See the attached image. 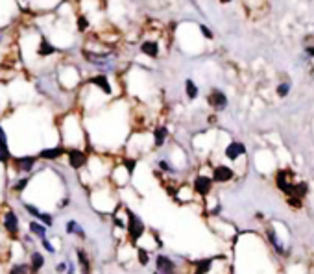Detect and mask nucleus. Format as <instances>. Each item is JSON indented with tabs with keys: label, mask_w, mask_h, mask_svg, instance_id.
<instances>
[{
	"label": "nucleus",
	"mask_w": 314,
	"mask_h": 274,
	"mask_svg": "<svg viewBox=\"0 0 314 274\" xmlns=\"http://www.w3.org/2000/svg\"><path fill=\"white\" fill-rule=\"evenodd\" d=\"M57 52V49L52 45V43L45 37V35H41V39H39V45H37V56L39 57H48V56H54Z\"/></svg>",
	"instance_id": "obj_13"
},
{
	"label": "nucleus",
	"mask_w": 314,
	"mask_h": 274,
	"mask_svg": "<svg viewBox=\"0 0 314 274\" xmlns=\"http://www.w3.org/2000/svg\"><path fill=\"white\" fill-rule=\"evenodd\" d=\"M87 82L94 85L96 89H100V91L104 93V95H107V97H113V85H111V80H109V76H107L105 72L94 74V76H91L89 80H87Z\"/></svg>",
	"instance_id": "obj_9"
},
{
	"label": "nucleus",
	"mask_w": 314,
	"mask_h": 274,
	"mask_svg": "<svg viewBox=\"0 0 314 274\" xmlns=\"http://www.w3.org/2000/svg\"><path fill=\"white\" fill-rule=\"evenodd\" d=\"M78 261H80V267H82V273L84 274H91V263H89V258H87V254L82 250V248H78Z\"/></svg>",
	"instance_id": "obj_21"
},
{
	"label": "nucleus",
	"mask_w": 314,
	"mask_h": 274,
	"mask_svg": "<svg viewBox=\"0 0 314 274\" xmlns=\"http://www.w3.org/2000/svg\"><path fill=\"white\" fill-rule=\"evenodd\" d=\"M67 267H69L67 263H59V265H57V273H63V271H67Z\"/></svg>",
	"instance_id": "obj_35"
},
{
	"label": "nucleus",
	"mask_w": 314,
	"mask_h": 274,
	"mask_svg": "<svg viewBox=\"0 0 314 274\" xmlns=\"http://www.w3.org/2000/svg\"><path fill=\"white\" fill-rule=\"evenodd\" d=\"M24 208H26V211H30V213H32L34 217L39 219V215H41V211L37 210V208H34V206H32V204H26V206H24Z\"/></svg>",
	"instance_id": "obj_33"
},
{
	"label": "nucleus",
	"mask_w": 314,
	"mask_h": 274,
	"mask_svg": "<svg viewBox=\"0 0 314 274\" xmlns=\"http://www.w3.org/2000/svg\"><path fill=\"white\" fill-rule=\"evenodd\" d=\"M67 233H76L78 237H82V239H85V232L84 228L78 224L76 220H69L67 222Z\"/></svg>",
	"instance_id": "obj_22"
},
{
	"label": "nucleus",
	"mask_w": 314,
	"mask_h": 274,
	"mask_svg": "<svg viewBox=\"0 0 314 274\" xmlns=\"http://www.w3.org/2000/svg\"><path fill=\"white\" fill-rule=\"evenodd\" d=\"M198 30H200L203 39H207V41H213V39H215V32H213L207 24H198Z\"/></svg>",
	"instance_id": "obj_26"
},
{
	"label": "nucleus",
	"mask_w": 314,
	"mask_h": 274,
	"mask_svg": "<svg viewBox=\"0 0 314 274\" xmlns=\"http://www.w3.org/2000/svg\"><path fill=\"white\" fill-rule=\"evenodd\" d=\"M218 2H220V4H233L235 0H218Z\"/></svg>",
	"instance_id": "obj_36"
},
{
	"label": "nucleus",
	"mask_w": 314,
	"mask_h": 274,
	"mask_svg": "<svg viewBox=\"0 0 314 274\" xmlns=\"http://www.w3.org/2000/svg\"><path fill=\"white\" fill-rule=\"evenodd\" d=\"M211 176L215 183H229L237 178V170L233 169L231 165H225V163H218L211 169Z\"/></svg>",
	"instance_id": "obj_3"
},
{
	"label": "nucleus",
	"mask_w": 314,
	"mask_h": 274,
	"mask_svg": "<svg viewBox=\"0 0 314 274\" xmlns=\"http://www.w3.org/2000/svg\"><path fill=\"white\" fill-rule=\"evenodd\" d=\"M45 265V258H43L39 252L32 254V273H37L39 269Z\"/></svg>",
	"instance_id": "obj_25"
},
{
	"label": "nucleus",
	"mask_w": 314,
	"mask_h": 274,
	"mask_svg": "<svg viewBox=\"0 0 314 274\" xmlns=\"http://www.w3.org/2000/svg\"><path fill=\"white\" fill-rule=\"evenodd\" d=\"M4 226H6V230L11 233V235H17V232H19V219H17V215H15L13 211H7L6 213Z\"/></svg>",
	"instance_id": "obj_15"
},
{
	"label": "nucleus",
	"mask_w": 314,
	"mask_h": 274,
	"mask_svg": "<svg viewBox=\"0 0 314 274\" xmlns=\"http://www.w3.org/2000/svg\"><path fill=\"white\" fill-rule=\"evenodd\" d=\"M30 230L32 233L39 235L41 239H45V235H46V224H41V222H30Z\"/></svg>",
	"instance_id": "obj_24"
},
{
	"label": "nucleus",
	"mask_w": 314,
	"mask_h": 274,
	"mask_svg": "<svg viewBox=\"0 0 314 274\" xmlns=\"http://www.w3.org/2000/svg\"><path fill=\"white\" fill-rule=\"evenodd\" d=\"M126 230H128V235H130V239H132L133 243H137L140 237L146 235V224H144L142 219H140L137 213H133L132 210L128 211V226H126Z\"/></svg>",
	"instance_id": "obj_1"
},
{
	"label": "nucleus",
	"mask_w": 314,
	"mask_h": 274,
	"mask_svg": "<svg viewBox=\"0 0 314 274\" xmlns=\"http://www.w3.org/2000/svg\"><path fill=\"white\" fill-rule=\"evenodd\" d=\"M76 28L80 34H85L87 30L91 28V21H89V15H85V13H80L76 17Z\"/></svg>",
	"instance_id": "obj_19"
},
{
	"label": "nucleus",
	"mask_w": 314,
	"mask_h": 274,
	"mask_svg": "<svg viewBox=\"0 0 314 274\" xmlns=\"http://www.w3.org/2000/svg\"><path fill=\"white\" fill-rule=\"evenodd\" d=\"M39 220H41L43 224H46V226H52V222H54L52 215H50V213H43V211H41V215H39Z\"/></svg>",
	"instance_id": "obj_28"
},
{
	"label": "nucleus",
	"mask_w": 314,
	"mask_h": 274,
	"mask_svg": "<svg viewBox=\"0 0 314 274\" xmlns=\"http://www.w3.org/2000/svg\"><path fill=\"white\" fill-rule=\"evenodd\" d=\"M207 104L213 111H224L227 106H229V99H227V95L222 91V89H218V87H213L209 93H207Z\"/></svg>",
	"instance_id": "obj_4"
},
{
	"label": "nucleus",
	"mask_w": 314,
	"mask_h": 274,
	"mask_svg": "<svg viewBox=\"0 0 314 274\" xmlns=\"http://www.w3.org/2000/svg\"><path fill=\"white\" fill-rule=\"evenodd\" d=\"M266 239H268V243L273 246V250L277 254H285V245H283V241L279 239V235H277V232L273 230L272 226H268L266 228Z\"/></svg>",
	"instance_id": "obj_14"
},
{
	"label": "nucleus",
	"mask_w": 314,
	"mask_h": 274,
	"mask_svg": "<svg viewBox=\"0 0 314 274\" xmlns=\"http://www.w3.org/2000/svg\"><path fill=\"white\" fill-rule=\"evenodd\" d=\"M26 185H28V178H21L19 182L15 183V187H13V189L17 191V193H21V191L26 189Z\"/></svg>",
	"instance_id": "obj_29"
},
{
	"label": "nucleus",
	"mask_w": 314,
	"mask_h": 274,
	"mask_svg": "<svg viewBox=\"0 0 314 274\" xmlns=\"http://www.w3.org/2000/svg\"><path fill=\"white\" fill-rule=\"evenodd\" d=\"M0 145H2V147H7V135L6 132H4L2 124H0Z\"/></svg>",
	"instance_id": "obj_32"
},
{
	"label": "nucleus",
	"mask_w": 314,
	"mask_h": 274,
	"mask_svg": "<svg viewBox=\"0 0 314 274\" xmlns=\"http://www.w3.org/2000/svg\"><path fill=\"white\" fill-rule=\"evenodd\" d=\"M35 162H37V158H34V156H22V158H17V160H15L17 169L22 170V172H30V170L34 169Z\"/></svg>",
	"instance_id": "obj_16"
},
{
	"label": "nucleus",
	"mask_w": 314,
	"mask_h": 274,
	"mask_svg": "<svg viewBox=\"0 0 314 274\" xmlns=\"http://www.w3.org/2000/svg\"><path fill=\"white\" fill-rule=\"evenodd\" d=\"M43 246H45V248H46L48 252H56V248H54V246L50 245V243H48L46 239H43Z\"/></svg>",
	"instance_id": "obj_34"
},
{
	"label": "nucleus",
	"mask_w": 314,
	"mask_h": 274,
	"mask_svg": "<svg viewBox=\"0 0 314 274\" xmlns=\"http://www.w3.org/2000/svg\"><path fill=\"white\" fill-rule=\"evenodd\" d=\"M137 258H139V263L142 267H146L150 263V250L146 246H137Z\"/></svg>",
	"instance_id": "obj_23"
},
{
	"label": "nucleus",
	"mask_w": 314,
	"mask_h": 274,
	"mask_svg": "<svg viewBox=\"0 0 314 274\" xmlns=\"http://www.w3.org/2000/svg\"><path fill=\"white\" fill-rule=\"evenodd\" d=\"M286 202H288V206H290V208H294V210H300L301 206H303V198L290 195V197H286Z\"/></svg>",
	"instance_id": "obj_27"
},
{
	"label": "nucleus",
	"mask_w": 314,
	"mask_h": 274,
	"mask_svg": "<svg viewBox=\"0 0 314 274\" xmlns=\"http://www.w3.org/2000/svg\"><path fill=\"white\" fill-rule=\"evenodd\" d=\"M63 154H65V148L63 147H52V148L41 150V152H39V158H41V160H59Z\"/></svg>",
	"instance_id": "obj_17"
},
{
	"label": "nucleus",
	"mask_w": 314,
	"mask_h": 274,
	"mask_svg": "<svg viewBox=\"0 0 314 274\" xmlns=\"http://www.w3.org/2000/svg\"><path fill=\"white\" fill-rule=\"evenodd\" d=\"M176 269L178 265L165 254H159L155 258V271H159L161 274H176Z\"/></svg>",
	"instance_id": "obj_11"
},
{
	"label": "nucleus",
	"mask_w": 314,
	"mask_h": 274,
	"mask_svg": "<svg viewBox=\"0 0 314 274\" xmlns=\"http://www.w3.org/2000/svg\"><path fill=\"white\" fill-rule=\"evenodd\" d=\"M185 95H187L188 100H196L200 97V87L196 85V82L192 78H185Z\"/></svg>",
	"instance_id": "obj_18"
},
{
	"label": "nucleus",
	"mask_w": 314,
	"mask_h": 274,
	"mask_svg": "<svg viewBox=\"0 0 314 274\" xmlns=\"http://www.w3.org/2000/svg\"><path fill=\"white\" fill-rule=\"evenodd\" d=\"M242 6L251 19H259L268 11V0H242Z\"/></svg>",
	"instance_id": "obj_8"
},
{
	"label": "nucleus",
	"mask_w": 314,
	"mask_h": 274,
	"mask_svg": "<svg viewBox=\"0 0 314 274\" xmlns=\"http://www.w3.org/2000/svg\"><path fill=\"white\" fill-rule=\"evenodd\" d=\"M152 139H154L155 148H163L168 139V128L167 124H157L152 128Z\"/></svg>",
	"instance_id": "obj_12"
},
{
	"label": "nucleus",
	"mask_w": 314,
	"mask_h": 274,
	"mask_svg": "<svg viewBox=\"0 0 314 274\" xmlns=\"http://www.w3.org/2000/svg\"><path fill=\"white\" fill-rule=\"evenodd\" d=\"M246 154H248V150H246V145L242 141L233 139L225 145V148H224V158L231 163H237L240 158H246Z\"/></svg>",
	"instance_id": "obj_6"
},
{
	"label": "nucleus",
	"mask_w": 314,
	"mask_h": 274,
	"mask_svg": "<svg viewBox=\"0 0 314 274\" xmlns=\"http://www.w3.org/2000/svg\"><path fill=\"white\" fill-rule=\"evenodd\" d=\"M67 274H74V265H69V273Z\"/></svg>",
	"instance_id": "obj_37"
},
{
	"label": "nucleus",
	"mask_w": 314,
	"mask_h": 274,
	"mask_svg": "<svg viewBox=\"0 0 314 274\" xmlns=\"http://www.w3.org/2000/svg\"><path fill=\"white\" fill-rule=\"evenodd\" d=\"M294 174L292 170H286V169H281L277 170V174H275V185H277V189L281 191V193H285L286 197L292 193V187H294Z\"/></svg>",
	"instance_id": "obj_7"
},
{
	"label": "nucleus",
	"mask_w": 314,
	"mask_h": 274,
	"mask_svg": "<svg viewBox=\"0 0 314 274\" xmlns=\"http://www.w3.org/2000/svg\"><path fill=\"white\" fill-rule=\"evenodd\" d=\"M213 185H215V180H213V176L209 174H200L194 176V180H192V187H194L196 195L202 198H207L211 195V191H213Z\"/></svg>",
	"instance_id": "obj_2"
},
{
	"label": "nucleus",
	"mask_w": 314,
	"mask_h": 274,
	"mask_svg": "<svg viewBox=\"0 0 314 274\" xmlns=\"http://www.w3.org/2000/svg\"><path fill=\"white\" fill-rule=\"evenodd\" d=\"M67 156H69V165L76 170L82 169L85 163H87V160H89L87 154H85L84 150H80V148H70L69 152H67Z\"/></svg>",
	"instance_id": "obj_10"
},
{
	"label": "nucleus",
	"mask_w": 314,
	"mask_h": 274,
	"mask_svg": "<svg viewBox=\"0 0 314 274\" xmlns=\"http://www.w3.org/2000/svg\"><path fill=\"white\" fill-rule=\"evenodd\" d=\"M161 50H163V47H161V41L157 37H144L139 45V52L148 59H157L161 56Z\"/></svg>",
	"instance_id": "obj_5"
},
{
	"label": "nucleus",
	"mask_w": 314,
	"mask_h": 274,
	"mask_svg": "<svg viewBox=\"0 0 314 274\" xmlns=\"http://www.w3.org/2000/svg\"><path fill=\"white\" fill-rule=\"evenodd\" d=\"M9 274H28V267H26V265H15V267L9 271Z\"/></svg>",
	"instance_id": "obj_30"
},
{
	"label": "nucleus",
	"mask_w": 314,
	"mask_h": 274,
	"mask_svg": "<svg viewBox=\"0 0 314 274\" xmlns=\"http://www.w3.org/2000/svg\"><path fill=\"white\" fill-rule=\"evenodd\" d=\"M290 91H292V82H288V80H283V82H279V84H277V87H275V95H277L279 99H285V97H288V95H290Z\"/></svg>",
	"instance_id": "obj_20"
},
{
	"label": "nucleus",
	"mask_w": 314,
	"mask_h": 274,
	"mask_svg": "<svg viewBox=\"0 0 314 274\" xmlns=\"http://www.w3.org/2000/svg\"><path fill=\"white\" fill-rule=\"evenodd\" d=\"M303 52H305L311 59H314V43L313 45H305V47H303Z\"/></svg>",
	"instance_id": "obj_31"
}]
</instances>
